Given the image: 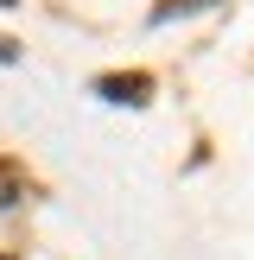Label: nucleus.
I'll return each mask as SVG.
<instances>
[{"mask_svg": "<svg viewBox=\"0 0 254 260\" xmlns=\"http://www.w3.org/2000/svg\"><path fill=\"white\" fill-rule=\"evenodd\" d=\"M0 260H7V254H0Z\"/></svg>", "mask_w": 254, "mask_h": 260, "instance_id": "nucleus-2", "label": "nucleus"}, {"mask_svg": "<svg viewBox=\"0 0 254 260\" xmlns=\"http://www.w3.org/2000/svg\"><path fill=\"white\" fill-rule=\"evenodd\" d=\"M102 89H108V102H140L146 76H102Z\"/></svg>", "mask_w": 254, "mask_h": 260, "instance_id": "nucleus-1", "label": "nucleus"}]
</instances>
